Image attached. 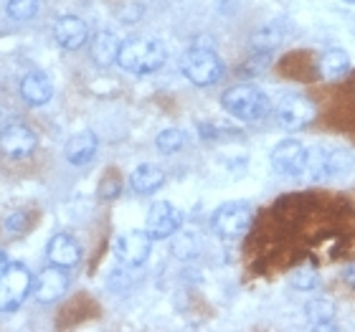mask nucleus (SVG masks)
<instances>
[{"label": "nucleus", "mask_w": 355, "mask_h": 332, "mask_svg": "<svg viewBox=\"0 0 355 332\" xmlns=\"http://www.w3.org/2000/svg\"><path fill=\"white\" fill-rule=\"evenodd\" d=\"M289 33V26L287 21H272V23H266V26H261L257 33H254L252 38V46H254V51H266V53H272L277 46L284 41V36Z\"/></svg>", "instance_id": "nucleus-18"}, {"label": "nucleus", "mask_w": 355, "mask_h": 332, "mask_svg": "<svg viewBox=\"0 0 355 332\" xmlns=\"http://www.w3.org/2000/svg\"><path fill=\"white\" fill-rule=\"evenodd\" d=\"M165 183V173L157 165H140V168L132 170L130 175V185H132L135 193H155L157 188H163Z\"/></svg>", "instance_id": "nucleus-20"}, {"label": "nucleus", "mask_w": 355, "mask_h": 332, "mask_svg": "<svg viewBox=\"0 0 355 332\" xmlns=\"http://www.w3.org/2000/svg\"><path fill=\"white\" fill-rule=\"evenodd\" d=\"M292 287L300 289V292H312V289H318L320 284V277H318V269L315 266H300L292 272Z\"/></svg>", "instance_id": "nucleus-22"}, {"label": "nucleus", "mask_w": 355, "mask_h": 332, "mask_svg": "<svg viewBox=\"0 0 355 332\" xmlns=\"http://www.w3.org/2000/svg\"><path fill=\"white\" fill-rule=\"evenodd\" d=\"M8 229H28V218H26V213H13L10 218H8Z\"/></svg>", "instance_id": "nucleus-26"}, {"label": "nucleus", "mask_w": 355, "mask_h": 332, "mask_svg": "<svg viewBox=\"0 0 355 332\" xmlns=\"http://www.w3.org/2000/svg\"><path fill=\"white\" fill-rule=\"evenodd\" d=\"M343 3H355V0H343Z\"/></svg>", "instance_id": "nucleus-29"}, {"label": "nucleus", "mask_w": 355, "mask_h": 332, "mask_svg": "<svg viewBox=\"0 0 355 332\" xmlns=\"http://www.w3.org/2000/svg\"><path fill=\"white\" fill-rule=\"evenodd\" d=\"M180 71L196 87H214L223 76V64L218 53L208 46H191L180 59Z\"/></svg>", "instance_id": "nucleus-4"}, {"label": "nucleus", "mask_w": 355, "mask_h": 332, "mask_svg": "<svg viewBox=\"0 0 355 332\" xmlns=\"http://www.w3.org/2000/svg\"><path fill=\"white\" fill-rule=\"evenodd\" d=\"M343 281H345V284H348L350 289H355V261L343 269Z\"/></svg>", "instance_id": "nucleus-27"}, {"label": "nucleus", "mask_w": 355, "mask_h": 332, "mask_svg": "<svg viewBox=\"0 0 355 332\" xmlns=\"http://www.w3.org/2000/svg\"><path fill=\"white\" fill-rule=\"evenodd\" d=\"M150 249H153V238L148 231H127L114 241V256L125 266H140L148 261Z\"/></svg>", "instance_id": "nucleus-10"}, {"label": "nucleus", "mask_w": 355, "mask_h": 332, "mask_svg": "<svg viewBox=\"0 0 355 332\" xmlns=\"http://www.w3.org/2000/svg\"><path fill=\"white\" fill-rule=\"evenodd\" d=\"M221 104L231 117L241 119V122H261L272 112L269 96L254 84H236V87L226 89Z\"/></svg>", "instance_id": "nucleus-2"}, {"label": "nucleus", "mask_w": 355, "mask_h": 332, "mask_svg": "<svg viewBox=\"0 0 355 332\" xmlns=\"http://www.w3.org/2000/svg\"><path fill=\"white\" fill-rule=\"evenodd\" d=\"M38 10V0H8V15L13 21H31Z\"/></svg>", "instance_id": "nucleus-24"}, {"label": "nucleus", "mask_w": 355, "mask_h": 332, "mask_svg": "<svg viewBox=\"0 0 355 332\" xmlns=\"http://www.w3.org/2000/svg\"><path fill=\"white\" fill-rule=\"evenodd\" d=\"M304 317L307 325L318 327V330H327L335 325V304L327 299H310L304 304Z\"/></svg>", "instance_id": "nucleus-21"}, {"label": "nucleus", "mask_w": 355, "mask_h": 332, "mask_svg": "<svg viewBox=\"0 0 355 332\" xmlns=\"http://www.w3.org/2000/svg\"><path fill=\"white\" fill-rule=\"evenodd\" d=\"M53 96V84L49 82L46 74H26L21 82V99L31 107H44L49 99Z\"/></svg>", "instance_id": "nucleus-16"}, {"label": "nucleus", "mask_w": 355, "mask_h": 332, "mask_svg": "<svg viewBox=\"0 0 355 332\" xmlns=\"http://www.w3.org/2000/svg\"><path fill=\"white\" fill-rule=\"evenodd\" d=\"M96 148H99V142H96V134L84 130V132H76L69 137L67 148H64V157H67L71 165H87L94 160L96 155Z\"/></svg>", "instance_id": "nucleus-15"}, {"label": "nucleus", "mask_w": 355, "mask_h": 332, "mask_svg": "<svg viewBox=\"0 0 355 332\" xmlns=\"http://www.w3.org/2000/svg\"><path fill=\"white\" fill-rule=\"evenodd\" d=\"M53 36H56V44H59L61 49L76 51V49H82V46L89 41V28L82 18H76V15H64V18H59L56 26H53Z\"/></svg>", "instance_id": "nucleus-13"}, {"label": "nucleus", "mask_w": 355, "mask_h": 332, "mask_svg": "<svg viewBox=\"0 0 355 332\" xmlns=\"http://www.w3.org/2000/svg\"><path fill=\"white\" fill-rule=\"evenodd\" d=\"M46 256L51 264H59V266H74L79 264V259H82V246L76 244L74 236H69V234H56V236L49 241L46 246Z\"/></svg>", "instance_id": "nucleus-14"}, {"label": "nucleus", "mask_w": 355, "mask_h": 332, "mask_svg": "<svg viewBox=\"0 0 355 332\" xmlns=\"http://www.w3.org/2000/svg\"><path fill=\"white\" fill-rule=\"evenodd\" d=\"M6 264H8V256H6V251H0V272L6 269Z\"/></svg>", "instance_id": "nucleus-28"}, {"label": "nucleus", "mask_w": 355, "mask_h": 332, "mask_svg": "<svg viewBox=\"0 0 355 332\" xmlns=\"http://www.w3.org/2000/svg\"><path fill=\"white\" fill-rule=\"evenodd\" d=\"M119 46H122V41L112 30H99L92 38L89 51H92V59H94L96 67H110V64H117Z\"/></svg>", "instance_id": "nucleus-17"}, {"label": "nucleus", "mask_w": 355, "mask_h": 332, "mask_svg": "<svg viewBox=\"0 0 355 332\" xmlns=\"http://www.w3.org/2000/svg\"><path fill=\"white\" fill-rule=\"evenodd\" d=\"M355 168V155L343 148H325L312 145L307 148V163H304L302 177L307 180H330V177H345Z\"/></svg>", "instance_id": "nucleus-1"}, {"label": "nucleus", "mask_w": 355, "mask_h": 332, "mask_svg": "<svg viewBox=\"0 0 355 332\" xmlns=\"http://www.w3.org/2000/svg\"><path fill=\"white\" fill-rule=\"evenodd\" d=\"M315 114H318V110H315L312 99H307V96H302V94L282 96L279 104H277V110H274L277 125H279L282 130H287V132H300L304 127H310Z\"/></svg>", "instance_id": "nucleus-7"}, {"label": "nucleus", "mask_w": 355, "mask_h": 332, "mask_svg": "<svg viewBox=\"0 0 355 332\" xmlns=\"http://www.w3.org/2000/svg\"><path fill=\"white\" fill-rule=\"evenodd\" d=\"M254 223V208L244 200H231L223 203L211 216V229L221 238H239L252 229Z\"/></svg>", "instance_id": "nucleus-5"}, {"label": "nucleus", "mask_w": 355, "mask_h": 332, "mask_svg": "<svg viewBox=\"0 0 355 332\" xmlns=\"http://www.w3.org/2000/svg\"><path fill=\"white\" fill-rule=\"evenodd\" d=\"M36 134L26 125H10L0 132V152L8 157H28L36 150Z\"/></svg>", "instance_id": "nucleus-12"}, {"label": "nucleus", "mask_w": 355, "mask_h": 332, "mask_svg": "<svg viewBox=\"0 0 355 332\" xmlns=\"http://www.w3.org/2000/svg\"><path fill=\"white\" fill-rule=\"evenodd\" d=\"M322 79H343L350 71V56L343 49H327L318 61Z\"/></svg>", "instance_id": "nucleus-19"}, {"label": "nucleus", "mask_w": 355, "mask_h": 332, "mask_svg": "<svg viewBox=\"0 0 355 332\" xmlns=\"http://www.w3.org/2000/svg\"><path fill=\"white\" fill-rule=\"evenodd\" d=\"M117 64L132 74H153L165 64V46L153 38H130L119 46Z\"/></svg>", "instance_id": "nucleus-3"}, {"label": "nucleus", "mask_w": 355, "mask_h": 332, "mask_svg": "<svg viewBox=\"0 0 355 332\" xmlns=\"http://www.w3.org/2000/svg\"><path fill=\"white\" fill-rule=\"evenodd\" d=\"M307 163V145L300 140H282L272 150V168L284 177H302Z\"/></svg>", "instance_id": "nucleus-9"}, {"label": "nucleus", "mask_w": 355, "mask_h": 332, "mask_svg": "<svg viewBox=\"0 0 355 332\" xmlns=\"http://www.w3.org/2000/svg\"><path fill=\"white\" fill-rule=\"evenodd\" d=\"M117 193H119V180H117V177H107V180L99 185V195H102V198H114Z\"/></svg>", "instance_id": "nucleus-25"}, {"label": "nucleus", "mask_w": 355, "mask_h": 332, "mask_svg": "<svg viewBox=\"0 0 355 332\" xmlns=\"http://www.w3.org/2000/svg\"><path fill=\"white\" fill-rule=\"evenodd\" d=\"M180 226H183V213H180L173 203L157 200V203L150 206L148 218H145V231H148V236L153 238V241L175 236Z\"/></svg>", "instance_id": "nucleus-8"}, {"label": "nucleus", "mask_w": 355, "mask_h": 332, "mask_svg": "<svg viewBox=\"0 0 355 332\" xmlns=\"http://www.w3.org/2000/svg\"><path fill=\"white\" fill-rule=\"evenodd\" d=\"M155 145H157V150H160V152H165V155H173V152H178V150L185 145V134L180 132V130H175V127H171V130H163V132L157 134Z\"/></svg>", "instance_id": "nucleus-23"}, {"label": "nucleus", "mask_w": 355, "mask_h": 332, "mask_svg": "<svg viewBox=\"0 0 355 332\" xmlns=\"http://www.w3.org/2000/svg\"><path fill=\"white\" fill-rule=\"evenodd\" d=\"M67 289H69L67 266L51 264L38 274L36 284H33V297H36L41 304H51V302H56V299H61Z\"/></svg>", "instance_id": "nucleus-11"}, {"label": "nucleus", "mask_w": 355, "mask_h": 332, "mask_svg": "<svg viewBox=\"0 0 355 332\" xmlns=\"http://www.w3.org/2000/svg\"><path fill=\"white\" fill-rule=\"evenodd\" d=\"M33 287V277L23 264H6L0 272V312H13Z\"/></svg>", "instance_id": "nucleus-6"}]
</instances>
